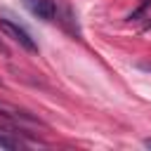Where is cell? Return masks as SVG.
Segmentation results:
<instances>
[{
    "mask_svg": "<svg viewBox=\"0 0 151 151\" xmlns=\"http://www.w3.org/2000/svg\"><path fill=\"white\" fill-rule=\"evenodd\" d=\"M0 31L7 35V38H12L14 42H19L26 52H38V45H35V40L31 38V33L26 31V28H21L19 24H14V21H9V19H0Z\"/></svg>",
    "mask_w": 151,
    "mask_h": 151,
    "instance_id": "1",
    "label": "cell"
},
{
    "mask_svg": "<svg viewBox=\"0 0 151 151\" xmlns=\"http://www.w3.org/2000/svg\"><path fill=\"white\" fill-rule=\"evenodd\" d=\"M24 5H26V9H28L33 17H38L40 21H54V17H57V5H54V0H24Z\"/></svg>",
    "mask_w": 151,
    "mask_h": 151,
    "instance_id": "2",
    "label": "cell"
},
{
    "mask_svg": "<svg viewBox=\"0 0 151 151\" xmlns=\"http://www.w3.org/2000/svg\"><path fill=\"white\" fill-rule=\"evenodd\" d=\"M12 134H14V127H2V125H0V146H2V149H21V146H24V144H21L19 139H14Z\"/></svg>",
    "mask_w": 151,
    "mask_h": 151,
    "instance_id": "3",
    "label": "cell"
},
{
    "mask_svg": "<svg viewBox=\"0 0 151 151\" xmlns=\"http://www.w3.org/2000/svg\"><path fill=\"white\" fill-rule=\"evenodd\" d=\"M0 52H2V54H5V57H9V50H7V45H5V42H2V40H0Z\"/></svg>",
    "mask_w": 151,
    "mask_h": 151,
    "instance_id": "4",
    "label": "cell"
},
{
    "mask_svg": "<svg viewBox=\"0 0 151 151\" xmlns=\"http://www.w3.org/2000/svg\"><path fill=\"white\" fill-rule=\"evenodd\" d=\"M139 68H142V71H151V64H146V61H142V64H139Z\"/></svg>",
    "mask_w": 151,
    "mask_h": 151,
    "instance_id": "5",
    "label": "cell"
},
{
    "mask_svg": "<svg viewBox=\"0 0 151 151\" xmlns=\"http://www.w3.org/2000/svg\"><path fill=\"white\" fill-rule=\"evenodd\" d=\"M144 31H151V21H149V24H146V26H144Z\"/></svg>",
    "mask_w": 151,
    "mask_h": 151,
    "instance_id": "6",
    "label": "cell"
}]
</instances>
